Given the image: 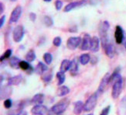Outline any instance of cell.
I'll list each match as a JSON object with an SVG mask.
<instances>
[{"mask_svg":"<svg viewBox=\"0 0 126 115\" xmlns=\"http://www.w3.org/2000/svg\"><path fill=\"white\" fill-rule=\"evenodd\" d=\"M110 28V23L107 20L103 21L100 24L99 27V35L101 37V43L103 48H105V46L109 43L108 38V32Z\"/></svg>","mask_w":126,"mask_h":115,"instance_id":"cell-1","label":"cell"},{"mask_svg":"<svg viewBox=\"0 0 126 115\" xmlns=\"http://www.w3.org/2000/svg\"><path fill=\"white\" fill-rule=\"evenodd\" d=\"M113 86H112V91H111V96L113 99L116 100L121 95L122 90H123V78L122 77L120 74L118 77L113 82Z\"/></svg>","mask_w":126,"mask_h":115,"instance_id":"cell-2","label":"cell"},{"mask_svg":"<svg viewBox=\"0 0 126 115\" xmlns=\"http://www.w3.org/2000/svg\"><path fill=\"white\" fill-rule=\"evenodd\" d=\"M70 104V100L68 98H64V99L59 101L57 103L54 104L51 107V111L53 114H63L66 110H67V107Z\"/></svg>","mask_w":126,"mask_h":115,"instance_id":"cell-3","label":"cell"},{"mask_svg":"<svg viewBox=\"0 0 126 115\" xmlns=\"http://www.w3.org/2000/svg\"><path fill=\"white\" fill-rule=\"evenodd\" d=\"M98 96L99 95L97 94V92H95L89 96L88 99H87V101L84 103V111L85 112H89V111H91L92 110H94L96 104H97Z\"/></svg>","mask_w":126,"mask_h":115,"instance_id":"cell-4","label":"cell"},{"mask_svg":"<svg viewBox=\"0 0 126 115\" xmlns=\"http://www.w3.org/2000/svg\"><path fill=\"white\" fill-rule=\"evenodd\" d=\"M110 73L107 72L105 75L103 76L102 79L101 80V83L99 84V86H98L97 88V92L98 95H101L103 94L104 92L106 91V90L108 89V86L109 85V83H111L110 82Z\"/></svg>","mask_w":126,"mask_h":115,"instance_id":"cell-5","label":"cell"},{"mask_svg":"<svg viewBox=\"0 0 126 115\" xmlns=\"http://www.w3.org/2000/svg\"><path fill=\"white\" fill-rule=\"evenodd\" d=\"M24 33L25 31L23 26H16L13 31V37L14 41L16 43L20 42L24 37Z\"/></svg>","mask_w":126,"mask_h":115,"instance_id":"cell-6","label":"cell"},{"mask_svg":"<svg viewBox=\"0 0 126 115\" xmlns=\"http://www.w3.org/2000/svg\"><path fill=\"white\" fill-rule=\"evenodd\" d=\"M82 39L80 37H70L67 39V47L70 50H75L77 47H78L81 44Z\"/></svg>","mask_w":126,"mask_h":115,"instance_id":"cell-7","label":"cell"},{"mask_svg":"<svg viewBox=\"0 0 126 115\" xmlns=\"http://www.w3.org/2000/svg\"><path fill=\"white\" fill-rule=\"evenodd\" d=\"M87 3V0H78V1L70 2L69 4H67L64 7L63 11L65 13H68V12H70V11L74 10L77 8L84 6V5H85Z\"/></svg>","mask_w":126,"mask_h":115,"instance_id":"cell-8","label":"cell"},{"mask_svg":"<svg viewBox=\"0 0 126 115\" xmlns=\"http://www.w3.org/2000/svg\"><path fill=\"white\" fill-rule=\"evenodd\" d=\"M22 12H23L22 7L20 5H17V6L13 10V12L11 13L10 17H9V24L17 23L22 15Z\"/></svg>","mask_w":126,"mask_h":115,"instance_id":"cell-9","label":"cell"},{"mask_svg":"<svg viewBox=\"0 0 126 115\" xmlns=\"http://www.w3.org/2000/svg\"><path fill=\"white\" fill-rule=\"evenodd\" d=\"M91 36L88 34H85L82 38V41L80 45V49L81 51H87L91 49Z\"/></svg>","mask_w":126,"mask_h":115,"instance_id":"cell-10","label":"cell"},{"mask_svg":"<svg viewBox=\"0 0 126 115\" xmlns=\"http://www.w3.org/2000/svg\"><path fill=\"white\" fill-rule=\"evenodd\" d=\"M124 37H125V34L122 26H120L119 25L116 26L115 31H114V39H115V42L118 44V45H120V44H122L123 42Z\"/></svg>","mask_w":126,"mask_h":115,"instance_id":"cell-11","label":"cell"},{"mask_svg":"<svg viewBox=\"0 0 126 115\" xmlns=\"http://www.w3.org/2000/svg\"><path fill=\"white\" fill-rule=\"evenodd\" d=\"M47 107L43 104L35 105L31 110V113L36 115H45L47 113Z\"/></svg>","mask_w":126,"mask_h":115,"instance_id":"cell-12","label":"cell"},{"mask_svg":"<svg viewBox=\"0 0 126 115\" xmlns=\"http://www.w3.org/2000/svg\"><path fill=\"white\" fill-rule=\"evenodd\" d=\"M13 92V89L11 86H4L2 87H1V94H0V96H1V100H4V99H8V98L11 96Z\"/></svg>","mask_w":126,"mask_h":115,"instance_id":"cell-13","label":"cell"},{"mask_svg":"<svg viewBox=\"0 0 126 115\" xmlns=\"http://www.w3.org/2000/svg\"><path fill=\"white\" fill-rule=\"evenodd\" d=\"M104 49H105V54L109 58H112L114 57V54H115V48H114V46L111 43H108Z\"/></svg>","mask_w":126,"mask_h":115,"instance_id":"cell-14","label":"cell"},{"mask_svg":"<svg viewBox=\"0 0 126 115\" xmlns=\"http://www.w3.org/2000/svg\"><path fill=\"white\" fill-rule=\"evenodd\" d=\"M99 48H100V39L96 36L93 37L91 39V45L90 50L92 52H97L99 51Z\"/></svg>","mask_w":126,"mask_h":115,"instance_id":"cell-15","label":"cell"},{"mask_svg":"<svg viewBox=\"0 0 126 115\" xmlns=\"http://www.w3.org/2000/svg\"><path fill=\"white\" fill-rule=\"evenodd\" d=\"M19 69L23 71H26L28 74H31L34 70L33 68L30 65V62H28L27 61H21L19 63Z\"/></svg>","mask_w":126,"mask_h":115,"instance_id":"cell-16","label":"cell"},{"mask_svg":"<svg viewBox=\"0 0 126 115\" xmlns=\"http://www.w3.org/2000/svg\"><path fill=\"white\" fill-rule=\"evenodd\" d=\"M22 79H23V77H22V75H20L13 76V77H10L8 79V85L11 86H18L19 84H20Z\"/></svg>","mask_w":126,"mask_h":115,"instance_id":"cell-17","label":"cell"},{"mask_svg":"<svg viewBox=\"0 0 126 115\" xmlns=\"http://www.w3.org/2000/svg\"><path fill=\"white\" fill-rule=\"evenodd\" d=\"M84 103L80 100L75 102L74 105V109H73L74 114L76 115L80 114L82 111H84Z\"/></svg>","mask_w":126,"mask_h":115,"instance_id":"cell-18","label":"cell"},{"mask_svg":"<svg viewBox=\"0 0 126 115\" xmlns=\"http://www.w3.org/2000/svg\"><path fill=\"white\" fill-rule=\"evenodd\" d=\"M48 70V67L47 65H46L44 63H43L41 62H40L36 65V66L35 68V72L38 75H42L43 73Z\"/></svg>","mask_w":126,"mask_h":115,"instance_id":"cell-19","label":"cell"},{"mask_svg":"<svg viewBox=\"0 0 126 115\" xmlns=\"http://www.w3.org/2000/svg\"><path fill=\"white\" fill-rule=\"evenodd\" d=\"M44 95L43 93H37L33 96V97L32 98L31 103H33L35 105L37 104H43V101H44Z\"/></svg>","mask_w":126,"mask_h":115,"instance_id":"cell-20","label":"cell"},{"mask_svg":"<svg viewBox=\"0 0 126 115\" xmlns=\"http://www.w3.org/2000/svg\"><path fill=\"white\" fill-rule=\"evenodd\" d=\"M70 65H71V61H70V60H67V59H64V60H63L61 64L60 71L65 73L66 72H67L68 70H70Z\"/></svg>","mask_w":126,"mask_h":115,"instance_id":"cell-21","label":"cell"},{"mask_svg":"<svg viewBox=\"0 0 126 115\" xmlns=\"http://www.w3.org/2000/svg\"><path fill=\"white\" fill-rule=\"evenodd\" d=\"M20 59L17 57L16 56H13L10 59H9V64L10 65L11 68L13 69H19V63H20Z\"/></svg>","mask_w":126,"mask_h":115,"instance_id":"cell-22","label":"cell"},{"mask_svg":"<svg viewBox=\"0 0 126 115\" xmlns=\"http://www.w3.org/2000/svg\"><path fill=\"white\" fill-rule=\"evenodd\" d=\"M70 92V89L67 86H60L57 89V94L58 96H65Z\"/></svg>","mask_w":126,"mask_h":115,"instance_id":"cell-23","label":"cell"},{"mask_svg":"<svg viewBox=\"0 0 126 115\" xmlns=\"http://www.w3.org/2000/svg\"><path fill=\"white\" fill-rule=\"evenodd\" d=\"M78 72V63L77 60L74 58L71 61V65L70 69V72L72 75H76Z\"/></svg>","mask_w":126,"mask_h":115,"instance_id":"cell-24","label":"cell"},{"mask_svg":"<svg viewBox=\"0 0 126 115\" xmlns=\"http://www.w3.org/2000/svg\"><path fill=\"white\" fill-rule=\"evenodd\" d=\"M53 78V72L51 70H47L42 75L41 79L44 83H50Z\"/></svg>","mask_w":126,"mask_h":115,"instance_id":"cell-25","label":"cell"},{"mask_svg":"<svg viewBox=\"0 0 126 115\" xmlns=\"http://www.w3.org/2000/svg\"><path fill=\"white\" fill-rule=\"evenodd\" d=\"M79 62L82 65H86L91 62V56L89 54H82L79 58Z\"/></svg>","mask_w":126,"mask_h":115,"instance_id":"cell-26","label":"cell"},{"mask_svg":"<svg viewBox=\"0 0 126 115\" xmlns=\"http://www.w3.org/2000/svg\"><path fill=\"white\" fill-rule=\"evenodd\" d=\"M57 85L58 86H62L63 84V83L65 82V79H66L65 73L60 71V72H58L57 73Z\"/></svg>","mask_w":126,"mask_h":115,"instance_id":"cell-27","label":"cell"},{"mask_svg":"<svg viewBox=\"0 0 126 115\" xmlns=\"http://www.w3.org/2000/svg\"><path fill=\"white\" fill-rule=\"evenodd\" d=\"M25 58H26V61H27L28 62H33L34 60L36 59V54H35V51L33 50H30L28 52L26 53V56H25Z\"/></svg>","mask_w":126,"mask_h":115,"instance_id":"cell-28","label":"cell"},{"mask_svg":"<svg viewBox=\"0 0 126 115\" xmlns=\"http://www.w3.org/2000/svg\"><path fill=\"white\" fill-rule=\"evenodd\" d=\"M120 71H121V68L120 67H117L114 70V72H112V74L110 76V82L111 83H113V82L115 80V79L120 75Z\"/></svg>","mask_w":126,"mask_h":115,"instance_id":"cell-29","label":"cell"},{"mask_svg":"<svg viewBox=\"0 0 126 115\" xmlns=\"http://www.w3.org/2000/svg\"><path fill=\"white\" fill-rule=\"evenodd\" d=\"M12 52L13 51H12L11 49H7V50L3 53V54L1 56V58H0V62H1V63L3 62L5 60L9 58L10 56L12 55Z\"/></svg>","mask_w":126,"mask_h":115,"instance_id":"cell-30","label":"cell"},{"mask_svg":"<svg viewBox=\"0 0 126 115\" xmlns=\"http://www.w3.org/2000/svg\"><path fill=\"white\" fill-rule=\"evenodd\" d=\"M43 60H44V62L47 65H50L52 61H53V56L49 52H47L43 54Z\"/></svg>","mask_w":126,"mask_h":115,"instance_id":"cell-31","label":"cell"},{"mask_svg":"<svg viewBox=\"0 0 126 115\" xmlns=\"http://www.w3.org/2000/svg\"><path fill=\"white\" fill-rule=\"evenodd\" d=\"M43 23L44 24L48 26V27H50L53 25V19L50 17V16H45L44 17H43Z\"/></svg>","mask_w":126,"mask_h":115,"instance_id":"cell-32","label":"cell"},{"mask_svg":"<svg viewBox=\"0 0 126 115\" xmlns=\"http://www.w3.org/2000/svg\"><path fill=\"white\" fill-rule=\"evenodd\" d=\"M61 43H62V40H61V37H54V39L53 41V44L54 46L60 47V46L61 45Z\"/></svg>","mask_w":126,"mask_h":115,"instance_id":"cell-33","label":"cell"},{"mask_svg":"<svg viewBox=\"0 0 126 115\" xmlns=\"http://www.w3.org/2000/svg\"><path fill=\"white\" fill-rule=\"evenodd\" d=\"M3 105H4V107L6 109H9V108L12 107V106H13V102H12V100H11L10 99H9V98H8V99L5 100L4 103H3Z\"/></svg>","mask_w":126,"mask_h":115,"instance_id":"cell-34","label":"cell"},{"mask_svg":"<svg viewBox=\"0 0 126 115\" xmlns=\"http://www.w3.org/2000/svg\"><path fill=\"white\" fill-rule=\"evenodd\" d=\"M110 110H111V106L108 105V106H107L106 107H105L103 109L99 115H108L109 112H110Z\"/></svg>","mask_w":126,"mask_h":115,"instance_id":"cell-35","label":"cell"},{"mask_svg":"<svg viewBox=\"0 0 126 115\" xmlns=\"http://www.w3.org/2000/svg\"><path fill=\"white\" fill-rule=\"evenodd\" d=\"M54 4H55V8L57 11L61 10L63 7V2H62V1H61V0H57Z\"/></svg>","mask_w":126,"mask_h":115,"instance_id":"cell-36","label":"cell"},{"mask_svg":"<svg viewBox=\"0 0 126 115\" xmlns=\"http://www.w3.org/2000/svg\"><path fill=\"white\" fill-rule=\"evenodd\" d=\"M29 17H30V20L31 21L34 22V21L36 20V13H30V15H29Z\"/></svg>","mask_w":126,"mask_h":115,"instance_id":"cell-37","label":"cell"},{"mask_svg":"<svg viewBox=\"0 0 126 115\" xmlns=\"http://www.w3.org/2000/svg\"><path fill=\"white\" fill-rule=\"evenodd\" d=\"M5 16L3 15L1 16V18H0V28H2L3 26V25L5 23Z\"/></svg>","mask_w":126,"mask_h":115,"instance_id":"cell-38","label":"cell"},{"mask_svg":"<svg viewBox=\"0 0 126 115\" xmlns=\"http://www.w3.org/2000/svg\"><path fill=\"white\" fill-rule=\"evenodd\" d=\"M121 107H122L123 108H126V96H124L121 100Z\"/></svg>","mask_w":126,"mask_h":115,"instance_id":"cell-39","label":"cell"},{"mask_svg":"<svg viewBox=\"0 0 126 115\" xmlns=\"http://www.w3.org/2000/svg\"><path fill=\"white\" fill-rule=\"evenodd\" d=\"M4 10H5L4 4L1 2H0V13H1V15L4 13Z\"/></svg>","mask_w":126,"mask_h":115,"instance_id":"cell-40","label":"cell"},{"mask_svg":"<svg viewBox=\"0 0 126 115\" xmlns=\"http://www.w3.org/2000/svg\"><path fill=\"white\" fill-rule=\"evenodd\" d=\"M97 57H93L92 58H91V63L92 64V65H95L97 62Z\"/></svg>","mask_w":126,"mask_h":115,"instance_id":"cell-41","label":"cell"},{"mask_svg":"<svg viewBox=\"0 0 126 115\" xmlns=\"http://www.w3.org/2000/svg\"><path fill=\"white\" fill-rule=\"evenodd\" d=\"M17 115H28V113L26 111H21Z\"/></svg>","mask_w":126,"mask_h":115,"instance_id":"cell-42","label":"cell"},{"mask_svg":"<svg viewBox=\"0 0 126 115\" xmlns=\"http://www.w3.org/2000/svg\"><path fill=\"white\" fill-rule=\"evenodd\" d=\"M123 45H124V47H125V50H126V35L125 36V37H124V40H123Z\"/></svg>","mask_w":126,"mask_h":115,"instance_id":"cell-43","label":"cell"},{"mask_svg":"<svg viewBox=\"0 0 126 115\" xmlns=\"http://www.w3.org/2000/svg\"><path fill=\"white\" fill-rule=\"evenodd\" d=\"M97 1H98V0H90V3L94 5V4H96Z\"/></svg>","mask_w":126,"mask_h":115,"instance_id":"cell-44","label":"cell"},{"mask_svg":"<svg viewBox=\"0 0 126 115\" xmlns=\"http://www.w3.org/2000/svg\"><path fill=\"white\" fill-rule=\"evenodd\" d=\"M6 115H16V114H15V112L14 111H9Z\"/></svg>","mask_w":126,"mask_h":115,"instance_id":"cell-45","label":"cell"},{"mask_svg":"<svg viewBox=\"0 0 126 115\" xmlns=\"http://www.w3.org/2000/svg\"><path fill=\"white\" fill-rule=\"evenodd\" d=\"M53 114H54L53 113V111L50 110L49 112H47V115H53Z\"/></svg>","mask_w":126,"mask_h":115,"instance_id":"cell-46","label":"cell"},{"mask_svg":"<svg viewBox=\"0 0 126 115\" xmlns=\"http://www.w3.org/2000/svg\"><path fill=\"white\" fill-rule=\"evenodd\" d=\"M44 2H51L52 0H43Z\"/></svg>","mask_w":126,"mask_h":115,"instance_id":"cell-47","label":"cell"},{"mask_svg":"<svg viewBox=\"0 0 126 115\" xmlns=\"http://www.w3.org/2000/svg\"><path fill=\"white\" fill-rule=\"evenodd\" d=\"M11 2H15V1H16V0H10Z\"/></svg>","mask_w":126,"mask_h":115,"instance_id":"cell-48","label":"cell"},{"mask_svg":"<svg viewBox=\"0 0 126 115\" xmlns=\"http://www.w3.org/2000/svg\"><path fill=\"white\" fill-rule=\"evenodd\" d=\"M87 115H94L93 114H87Z\"/></svg>","mask_w":126,"mask_h":115,"instance_id":"cell-49","label":"cell"},{"mask_svg":"<svg viewBox=\"0 0 126 115\" xmlns=\"http://www.w3.org/2000/svg\"><path fill=\"white\" fill-rule=\"evenodd\" d=\"M56 115H63V114H56Z\"/></svg>","mask_w":126,"mask_h":115,"instance_id":"cell-50","label":"cell"},{"mask_svg":"<svg viewBox=\"0 0 126 115\" xmlns=\"http://www.w3.org/2000/svg\"><path fill=\"white\" fill-rule=\"evenodd\" d=\"M33 115H36V114H33Z\"/></svg>","mask_w":126,"mask_h":115,"instance_id":"cell-51","label":"cell"}]
</instances>
